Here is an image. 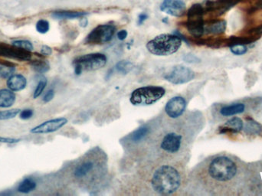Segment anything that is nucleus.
Instances as JSON below:
<instances>
[{
	"mask_svg": "<svg viewBox=\"0 0 262 196\" xmlns=\"http://www.w3.org/2000/svg\"><path fill=\"white\" fill-rule=\"evenodd\" d=\"M108 172V156L99 148L91 149L76 162L72 169L74 179L84 188L97 186Z\"/></svg>",
	"mask_w": 262,
	"mask_h": 196,
	"instance_id": "1",
	"label": "nucleus"
},
{
	"mask_svg": "<svg viewBox=\"0 0 262 196\" xmlns=\"http://www.w3.org/2000/svg\"><path fill=\"white\" fill-rule=\"evenodd\" d=\"M182 183V174L175 166H160L152 175V188L156 193L163 196L174 194L180 188Z\"/></svg>",
	"mask_w": 262,
	"mask_h": 196,
	"instance_id": "2",
	"label": "nucleus"
},
{
	"mask_svg": "<svg viewBox=\"0 0 262 196\" xmlns=\"http://www.w3.org/2000/svg\"><path fill=\"white\" fill-rule=\"evenodd\" d=\"M182 46V40L174 34H161L146 44V49L156 56H169L175 54Z\"/></svg>",
	"mask_w": 262,
	"mask_h": 196,
	"instance_id": "3",
	"label": "nucleus"
},
{
	"mask_svg": "<svg viewBox=\"0 0 262 196\" xmlns=\"http://www.w3.org/2000/svg\"><path fill=\"white\" fill-rule=\"evenodd\" d=\"M208 176L217 182H228L236 175L235 163L226 156H218L212 160L208 167Z\"/></svg>",
	"mask_w": 262,
	"mask_h": 196,
	"instance_id": "4",
	"label": "nucleus"
},
{
	"mask_svg": "<svg viewBox=\"0 0 262 196\" xmlns=\"http://www.w3.org/2000/svg\"><path fill=\"white\" fill-rule=\"evenodd\" d=\"M165 94V89L160 86H146L134 90L130 101L134 106H148L160 101Z\"/></svg>",
	"mask_w": 262,
	"mask_h": 196,
	"instance_id": "5",
	"label": "nucleus"
},
{
	"mask_svg": "<svg viewBox=\"0 0 262 196\" xmlns=\"http://www.w3.org/2000/svg\"><path fill=\"white\" fill-rule=\"evenodd\" d=\"M205 13L203 5L200 3L194 4L188 10L186 28L189 34L195 38H200L205 34V22L203 19Z\"/></svg>",
	"mask_w": 262,
	"mask_h": 196,
	"instance_id": "6",
	"label": "nucleus"
},
{
	"mask_svg": "<svg viewBox=\"0 0 262 196\" xmlns=\"http://www.w3.org/2000/svg\"><path fill=\"white\" fill-rule=\"evenodd\" d=\"M108 58L101 53H91L79 56L74 60V66L78 67L83 71H96L105 66Z\"/></svg>",
	"mask_w": 262,
	"mask_h": 196,
	"instance_id": "7",
	"label": "nucleus"
},
{
	"mask_svg": "<svg viewBox=\"0 0 262 196\" xmlns=\"http://www.w3.org/2000/svg\"><path fill=\"white\" fill-rule=\"evenodd\" d=\"M116 28L113 25H99L87 35L85 39L86 44L101 45L109 42L113 38Z\"/></svg>",
	"mask_w": 262,
	"mask_h": 196,
	"instance_id": "8",
	"label": "nucleus"
},
{
	"mask_svg": "<svg viewBox=\"0 0 262 196\" xmlns=\"http://www.w3.org/2000/svg\"><path fill=\"white\" fill-rule=\"evenodd\" d=\"M194 78V71L183 65H175L164 75L166 80L176 85L191 82Z\"/></svg>",
	"mask_w": 262,
	"mask_h": 196,
	"instance_id": "9",
	"label": "nucleus"
},
{
	"mask_svg": "<svg viewBox=\"0 0 262 196\" xmlns=\"http://www.w3.org/2000/svg\"><path fill=\"white\" fill-rule=\"evenodd\" d=\"M243 0H206L203 5L205 12H212L216 16L225 14Z\"/></svg>",
	"mask_w": 262,
	"mask_h": 196,
	"instance_id": "10",
	"label": "nucleus"
},
{
	"mask_svg": "<svg viewBox=\"0 0 262 196\" xmlns=\"http://www.w3.org/2000/svg\"><path fill=\"white\" fill-rule=\"evenodd\" d=\"M183 137L176 133L170 132L163 136L160 142V149L166 153L174 154L178 153L182 147Z\"/></svg>",
	"mask_w": 262,
	"mask_h": 196,
	"instance_id": "11",
	"label": "nucleus"
},
{
	"mask_svg": "<svg viewBox=\"0 0 262 196\" xmlns=\"http://www.w3.org/2000/svg\"><path fill=\"white\" fill-rule=\"evenodd\" d=\"M68 123V120L65 117L52 119L41 123L30 130L31 134H47L54 133Z\"/></svg>",
	"mask_w": 262,
	"mask_h": 196,
	"instance_id": "12",
	"label": "nucleus"
},
{
	"mask_svg": "<svg viewBox=\"0 0 262 196\" xmlns=\"http://www.w3.org/2000/svg\"><path fill=\"white\" fill-rule=\"evenodd\" d=\"M160 9L174 17H182L186 12V5L183 0H163Z\"/></svg>",
	"mask_w": 262,
	"mask_h": 196,
	"instance_id": "13",
	"label": "nucleus"
},
{
	"mask_svg": "<svg viewBox=\"0 0 262 196\" xmlns=\"http://www.w3.org/2000/svg\"><path fill=\"white\" fill-rule=\"evenodd\" d=\"M186 108V101L183 97L176 96L173 97L165 107V111L167 116L170 118H178L184 113Z\"/></svg>",
	"mask_w": 262,
	"mask_h": 196,
	"instance_id": "14",
	"label": "nucleus"
},
{
	"mask_svg": "<svg viewBox=\"0 0 262 196\" xmlns=\"http://www.w3.org/2000/svg\"><path fill=\"white\" fill-rule=\"evenodd\" d=\"M0 56L22 61H30L31 58L30 52H27L23 49L14 47V46L10 47L8 45H2V44H0Z\"/></svg>",
	"mask_w": 262,
	"mask_h": 196,
	"instance_id": "15",
	"label": "nucleus"
},
{
	"mask_svg": "<svg viewBox=\"0 0 262 196\" xmlns=\"http://www.w3.org/2000/svg\"><path fill=\"white\" fill-rule=\"evenodd\" d=\"M226 29V22L221 19H212L208 23H205L204 32L212 35H220L224 33Z\"/></svg>",
	"mask_w": 262,
	"mask_h": 196,
	"instance_id": "16",
	"label": "nucleus"
},
{
	"mask_svg": "<svg viewBox=\"0 0 262 196\" xmlns=\"http://www.w3.org/2000/svg\"><path fill=\"white\" fill-rule=\"evenodd\" d=\"M27 85V80L23 75H12L7 80V86L12 91H20L24 90Z\"/></svg>",
	"mask_w": 262,
	"mask_h": 196,
	"instance_id": "17",
	"label": "nucleus"
},
{
	"mask_svg": "<svg viewBox=\"0 0 262 196\" xmlns=\"http://www.w3.org/2000/svg\"><path fill=\"white\" fill-rule=\"evenodd\" d=\"M243 121L238 117H233L228 120L220 128L221 134L225 133H238L243 129Z\"/></svg>",
	"mask_w": 262,
	"mask_h": 196,
	"instance_id": "18",
	"label": "nucleus"
},
{
	"mask_svg": "<svg viewBox=\"0 0 262 196\" xmlns=\"http://www.w3.org/2000/svg\"><path fill=\"white\" fill-rule=\"evenodd\" d=\"M16 99V94L10 89L0 90V108H10L14 104Z\"/></svg>",
	"mask_w": 262,
	"mask_h": 196,
	"instance_id": "19",
	"label": "nucleus"
},
{
	"mask_svg": "<svg viewBox=\"0 0 262 196\" xmlns=\"http://www.w3.org/2000/svg\"><path fill=\"white\" fill-rule=\"evenodd\" d=\"M88 15L86 12H73V11H58L53 12L52 17L56 19H75L85 17Z\"/></svg>",
	"mask_w": 262,
	"mask_h": 196,
	"instance_id": "20",
	"label": "nucleus"
},
{
	"mask_svg": "<svg viewBox=\"0 0 262 196\" xmlns=\"http://www.w3.org/2000/svg\"><path fill=\"white\" fill-rule=\"evenodd\" d=\"M245 109V104L238 103V104H234L222 108L220 110V113L224 116H233V115L243 113Z\"/></svg>",
	"mask_w": 262,
	"mask_h": 196,
	"instance_id": "21",
	"label": "nucleus"
},
{
	"mask_svg": "<svg viewBox=\"0 0 262 196\" xmlns=\"http://www.w3.org/2000/svg\"><path fill=\"white\" fill-rule=\"evenodd\" d=\"M36 186V182L33 179L26 178L19 183V186H18V192L20 193H24V194H28V193L34 191Z\"/></svg>",
	"mask_w": 262,
	"mask_h": 196,
	"instance_id": "22",
	"label": "nucleus"
},
{
	"mask_svg": "<svg viewBox=\"0 0 262 196\" xmlns=\"http://www.w3.org/2000/svg\"><path fill=\"white\" fill-rule=\"evenodd\" d=\"M30 64L32 68L39 74L46 73L50 69V64L46 60H34Z\"/></svg>",
	"mask_w": 262,
	"mask_h": 196,
	"instance_id": "23",
	"label": "nucleus"
},
{
	"mask_svg": "<svg viewBox=\"0 0 262 196\" xmlns=\"http://www.w3.org/2000/svg\"><path fill=\"white\" fill-rule=\"evenodd\" d=\"M262 131V127H261L260 124L256 123L255 120L249 119L247 121L246 125L245 127V132L248 135H257V134H261Z\"/></svg>",
	"mask_w": 262,
	"mask_h": 196,
	"instance_id": "24",
	"label": "nucleus"
},
{
	"mask_svg": "<svg viewBox=\"0 0 262 196\" xmlns=\"http://www.w3.org/2000/svg\"><path fill=\"white\" fill-rule=\"evenodd\" d=\"M116 69L122 75H127L134 68V64L127 60H122L116 63Z\"/></svg>",
	"mask_w": 262,
	"mask_h": 196,
	"instance_id": "25",
	"label": "nucleus"
},
{
	"mask_svg": "<svg viewBox=\"0 0 262 196\" xmlns=\"http://www.w3.org/2000/svg\"><path fill=\"white\" fill-rule=\"evenodd\" d=\"M149 130V127H146V126L140 127L139 129H137L133 133L132 135H131V140L134 142H140L147 135Z\"/></svg>",
	"mask_w": 262,
	"mask_h": 196,
	"instance_id": "26",
	"label": "nucleus"
},
{
	"mask_svg": "<svg viewBox=\"0 0 262 196\" xmlns=\"http://www.w3.org/2000/svg\"><path fill=\"white\" fill-rule=\"evenodd\" d=\"M15 71H16V67L14 65L0 64V78L2 79H7L14 74Z\"/></svg>",
	"mask_w": 262,
	"mask_h": 196,
	"instance_id": "27",
	"label": "nucleus"
},
{
	"mask_svg": "<svg viewBox=\"0 0 262 196\" xmlns=\"http://www.w3.org/2000/svg\"><path fill=\"white\" fill-rule=\"evenodd\" d=\"M12 46L14 47L19 48V49H23V50L27 51V52H31L33 50V45L30 41L28 40H15L12 42Z\"/></svg>",
	"mask_w": 262,
	"mask_h": 196,
	"instance_id": "28",
	"label": "nucleus"
},
{
	"mask_svg": "<svg viewBox=\"0 0 262 196\" xmlns=\"http://www.w3.org/2000/svg\"><path fill=\"white\" fill-rule=\"evenodd\" d=\"M21 110L12 109L0 111V120H7L13 119L20 113Z\"/></svg>",
	"mask_w": 262,
	"mask_h": 196,
	"instance_id": "29",
	"label": "nucleus"
},
{
	"mask_svg": "<svg viewBox=\"0 0 262 196\" xmlns=\"http://www.w3.org/2000/svg\"><path fill=\"white\" fill-rule=\"evenodd\" d=\"M35 28L38 33L45 34L47 33L48 31L50 29V24L47 20L45 19H40L37 22L35 25Z\"/></svg>",
	"mask_w": 262,
	"mask_h": 196,
	"instance_id": "30",
	"label": "nucleus"
},
{
	"mask_svg": "<svg viewBox=\"0 0 262 196\" xmlns=\"http://www.w3.org/2000/svg\"><path fill=\"white\" fill-rule=\"evenodd\" d=\"M46 85H47V79L42 77L38 81L36 88H35V91H34L33 97L35 99H36L39 96H41V94H42L44 90H45V87H46Z\"/></svg>",
	"mask_w": 262,
	"mask_h": 196,
	"instance_id": "31",
	"label": "nucleus"
},
{
	"mask_svg": "<svg viewBox=\"0 0 262 196\" xmlns=\"http://www.w3.org/2000/svg\"><path fill=\"white\" fill-rule=\"evenodd\" d=\"M231 52L233 54L236 55V56H242L245 55L248 52V48L246 45H242V44H236V45H233L230 46Z\"/></svg>",
	"mask_w": 262,
	"mask_h": 196,
	"instance_id": "32",
	"label": "nucleus"
},
{
	"mask_svg": "<svg viewBox=\"0 0 262 196\" xmlns=\"http://www.w3.org/2000/svg\"><path fill=\"white\" fill-rule=\"evenodd\" d=\"M34 112L31 109H25L23 111H20L19 113V117L22 120H29L31 118V116H33Z\"/></svg>",
	"mask_w": 262,
	"mask_h": 196,
	"instance_id": "33",
	"label": "nucleus"
},
{
	"mask_svg": "<svg viewBox=\"0 0 262 196\" xmlns=\"http://www.w3.org/2000/svg\"><path fill=\"white\" fill-rule=\"evenodd\" d=\"M20 141V140L15 139V138H9V137H0V142H3V143H8V144H13V143H17Z\"/></svg>",
	"mask_w": 262,
	"mask_h": 196,
	"instance_id": "34",
	"label": "nucleus"
},
{
	"mask_svg": "<svg viewBox=\"0 0 262 196\" xmlns=\"http://www.w3.org/2000/svg\"><path fill=\"white\" fill-rule=\"evenodd\" d=\"M55 97L54 90H49L43 97V101L45 103H49L52 101Z\"/></svg>",
	"mask_w": 262,
	"mask_h": 196,
	"instance_id": "35",
	"label": "nucleus"
},
{
	"mask_svg": "<svg viewBox=\"0 0 262 196\" xmlns=\"http://www.w3.org/2000/svg\"><path fill=\"white\" fill-rule=\"evenodd\" d=\"M40 54L42 56H49L52 54V48L49 47L48 45H43L40 49Z\"/></svg>",
	"mask_w": 262,
	"mask_h": 196,
	"instance_id": "36",
	"label": "nucleus"
},
{
	"mask_svg": "<svg viewBox=\"0 0 262 196\" xmlns=\"http://www.w3.org/2000/svg\"><path fill=\"white\" fill-rule=\"evenodd\" d=\"M183 59H184V61L189 63L200 62V59H199L198 57H196L193 55H186L183 57Z\"/></svg>",
	"mask_w": 262,
	"mask_h": 196,
	"instance_id": "37",
	"label": "nucleus"
},
{
	"mask_svg": "<svg viewBox=\"0 0 262 196\" xmlns=\"http://www.w3.org/2000/svg\"><path fill=\"white\" fill-rule=\"evenodd\" d=\"M248 33L252 35H255V36H259V35H262V25L258 26V27L253 28V29L250 30V31H248Z\"/></svg>",
	"mask_w": 262,
	"mask_h": 196,
	"instance_id": "38",
	"label": "nucleus"
},
{
	"mask_svg": "<svg viewBox=\"0 0 262 196\" xmlns=\"http://www.w3.org/2000/svg\"><path fill=\"white\" fill-rule=\"evenodd\" d=\"M251 11L259 10V9H262V0H255L253 5L251 6Z\"/></svg>",
	"mask_w": 262,
	"mask_h": 196,
	"instance_id": "39",
	"label": "nucleus"
},
{
	"mask_svg": "<svg viewBox=\"0 0 262 196\" xmlns=\"http://www.w3.org/2000/svg\"><path fill=\"white\" fill-rule=\"evenodd\" d=\"M127 35H128V32H127V30L122 29L118 31L117 38L120 41L125 40Z\"/></svg>",
	"mask_w": 262,
	"mask_h": 196,
	"instance_id": "40",
	"label": "nucleus"
},
{
	"mask_svg": "<svg viewBox=\"0 0 262 196\" xmlns=\"http://www.w3.org/2000/svg\"><path fill=\"white\" fill-rule=\"evenodd\" d=\"M147 19V14H146V13H141V14L138 16V24L142 25Z\"/></svg>",
	"mask_w": 262,
	"mask_h": 196,
	"instance_id": "41",
	"label": "nucleus"
},
{
	"mask_svg": "<svg viewBox=\"0 0 262 196\" xmlns=\"http://www.w3.org/2000/svg\"><path fill=\"white\" fill-rule=\"evenodd\" d=\"M81 26H83V27H86V26L87 25V20L86 18L82 17L80 21Z\"/></svg>",
	"mask_w": 262,
	"mask_h": 196,
	"instance_id": "42",
	"label": "nucleus"
}]
</instances>
